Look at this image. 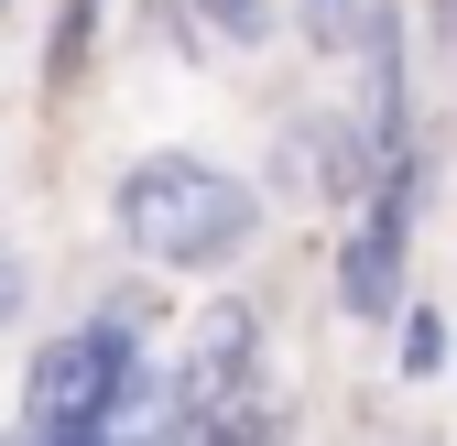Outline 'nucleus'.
<instances>
[{
  "label": "nucleus",
  "instance_id": "obj_1",
  "mask_svg": "<svg viewBox=\"0 0 457 446\" xmlns=\"http://www.w3.org/2000/svg\"><path fill=\"white\" fill-rule=\"evenodd\" d=\"M163 403V370L131 305H98L77 326H54L22 370V446H131V425Z\"/></svg>",
  "mask_w": 457,
  "mask_h": 446
},
{
  "label": "nucleus",
  "instance_id": "obj_2",
  "mask_svg": "<svg viewBox=\"0 0 457 446\" xmlns=\"http://www.w3.org/2000/svg\"><path fill=\"white\" fill-rule=\"evenodd\" d=\"M109 229L153 272H228L262 240V196H251V175H228L207 153H142L109 186Z\"/></svg>",
  "mask_w": 457,
  "mask_h": 446
},
{
  "label": "nucleus",
  "instance_id": "obj_3",
  "mask_svg": "<svg viewBox=\"0 0 457 446\" xmlns=\"http://www.w3.org/2000/svg\"><path fill=\"white\" fill-rule=\"evenodd\" d=\"M414 207H425V153L392 163V175L349 207V240H337V305H349L360 326H392L414 316L403 305V261H414Z\"/></svg>",
  "mask_w": 457,
  "mask_h": 446
},
{
  "label": "nucleus",
  "instance_id": "obj_4",
  "mask_svg": "<svg viewBox=\"0 0 457 446\" xmlns=\"http://www.w3.org/2000/svg\"><path fill=\"white\" fill-rule=\"evenodd\" d=\"M186 22L207 33V44H272V0H186Z\"/></svg>",
  "mask_w": 457,
  "mask_h": 446
},
{
  "label": "nucleus",
  "instance_id": "obj_5",
  "mask_svg": "<svg viewBox=\"0 0 457 446\" xmlns=\"http://www.w3.org/2000/svg\"><path fill=\"white\" fill-rule=\"evenodd\" d=\"M370 12H381V0H295V22L316 33V54H337V44H360V33H370Z\"/></svg>",
  "mask_w": 457,
  "mask_h": 446
},
{
  "label": "nucleus",
  "instance_id": "obj_6",
  "mask_svg": "<svg viewBox=\"0 0 457 446\" xmlns=\"http://www.w3.org/2000/svg\"><path fill=\"white\" fill-rule=\"evenodd\" d=\"M403 370H414V381H425V370H446V316H425V305L403 316Z\"/></svg>",
  "mask_w": 457,
  "mask_h": 446
},
{
  "label": "nucleus",
  "instance_id": "obj_7",
  "mask_svg": "<svg viewBox=\"0 0 457 446\" xmlns=\"http://www.w3.org/2000/svg\"><path fill=\"white\" fill-rule=\"evenodd\" d=\"M22 305H33V272H22V251H0V326H12Z\"/></svg>",
  "mask_w": 457,
  "mask_h": 446
},
{
  "label": "nucleus",
  "instance_id": "obj_8",
  "mask_svg": "<svg viewBox=\"0 0 457 446\" xmlns=\"http://www.w3.org/2000/svg\"><path fill=\"white\" fill-rule=\"evenodd\" d=\"M0 446H22V435H0Z\"/></svg>",
  "mask_w": 457,
  "mask_h": 446
}]
</instances>
